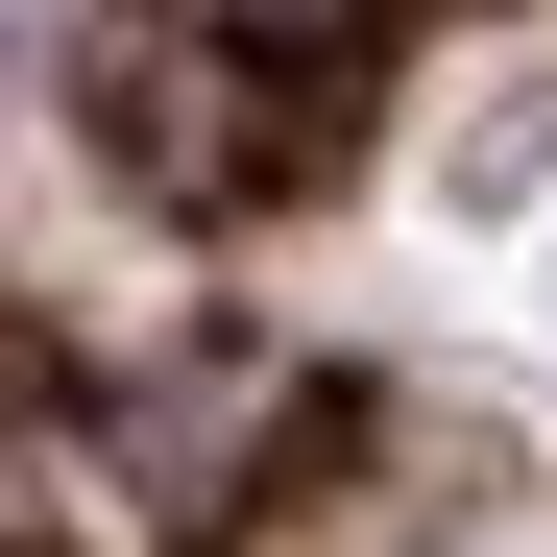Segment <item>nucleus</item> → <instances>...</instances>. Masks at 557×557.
<instances>
[{"label": "nucleus", "instance_id": "obj_1", "mask_svg": "<svg viewBox=\"0 0 557 557\" xmlns=\"http://www.w3.org/2000/svg\"><path fill=\"white\" fill-rule=\"evenodd\" d=\"M25 25H49V0H0V49H25Z\"/></svg>", "mask_w": 557, "mask_h": 557}]
</instances>
